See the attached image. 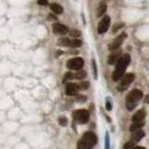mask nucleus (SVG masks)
I'll list each match as a JSON object with an SVG mask.
<instances>
[{"label":"nucleus","mask_w":149,"mask_h":149,"mask_svg":"<svg viewBox=\"0 0 149 149\" xmlns=\"http://www.w3.org/2000/svg\"><path fill=\"white\" fill-rule=\"evenodd\" d=\"M84 65V61L82 58L80 57H77V58H73L71 60H69L67 63H66V66L68 69H71V70H81V68L83 67Z\"/></svg>","instance_id":"obj_6"},{"label":"nucleus","mask_w":149,"mask_h":149,"mask_svg":"<svg viewBox=\"0 0 149 149\" xmlns=\"http://www.w3.org/2000/svg\"><path fill=\"white\" fill-rule=\"evenodd\" d=\"M106 109L108 111H110L112 109V104H111L110 102H108V100L106 101Z\"/></svg>","instance_id":"obj_28"},{"label":"nucleus","mask_w":149,"mask_h":149,"mask_svg":"<svg viewBox=\"0 0 149 149\" xmlns=\"http://www.w3.org/2000/svg\"><path fill=\"white\" fill-rule=\"evenodd\" d=\"M78 91H79L78 84H76V83H67L66 87H65V93H66L68 96L77 95Z\"/></svg>","instance_id":"obj_10"},{"label":"nucleus","mask_w":149,"mask_h":149,"mask_svg":"<svg viewBox=\"0 0 149 149\" xmlns=\"http://www.w3.org/2000/svg\"><path fill=\"white\" fill-rule=\"evenodd\" d=\"M123 26H124L123 23H119V24H118V25H115L114 28H113V33H116V31H118V30L119 29V28L123 27Z\"/></svg>","instance_id":"obj_26"},{"label":"nucleus","mask_w":149,"mask_h":149,"mask_svg":"<svg viewBox=\"0 0 149 149\" xmlns=\"http://www.w3.org/2000/svg\"><path fill=\"white\" fill-rule=\"evenodd\" d=\"M69 42L70 39L67 38V37H61L58 40V45L62 47H69Z\"/></svg>","instance_id":"obj_18"},{"label":"nucleus","mask_w":149,"mask_h":149,"mask_svg":"<svg viewBox=\"0 0 149 149\" xmlns=\"http://www.w3.org/2000/svg\"><path fill=\"white\" fill-rule=\"evenodd\" d=\"M143 126H144L143 121H142V122H134L130 126V130L132 132H135V130H141Z\"/></svg>","instance_id":"obj_16"},{"label":"nucleus","mask_w":149,"mask_h":149,"mask_svg":"<svg viewBox=\"0 0 149 149\" xmlns=\"http://www.w3.org/2000/svg\"><path fill=\"white\" fill-rule=\"evenodd\" d=\"M50 9L56 14H61V13H63V7L61 6V5L57 4V3H51L50 4Z\"/></svg>","instance_id":"obj_15"},{"label":"nucleus","mask_w":149,"mask_h":149,"mask_svg":"<svg viewBox=\"0 0 149 149\" xmlns=\"http://www.w3.org/2000/svg\"><path fill=\"white\" fill-rule=\"evenodd\" d=\"M134 74L132 73H129V74H126L124 77H122V79H121L120 83L118 84V90L119 91H123L125 90H127L129 88V86L132 84V82L134 80Z\"/></svg>","instance_id":"obj_5"},{"label":"nucleus","mask_w":149,"mask_h":149,"mask_svg":"<svg viewBox=\"0 0 149 149\" xmlns=\"http://www.w3.org/2000/svg\"><path fill=\"white\" fill-rule=\"evenodd\" d=\"M87 97L84 96V95H77V102H84L86 101Z\"/></svg>","instance_id":"obj_25"},{"label":"nucleus","mask_w":149,"mask_h":149,"mask_svg":"<svg viewBox=\"0 0 149 149\" xmlns=\"http://www.w3.org/2000/svg\"><path fill=\"white\" fill-rule=\"evenodd\" d=\"M107 9V5L104 2H101L97 8V17H102Z\"/></svg>","instance_id":"obj_14"},{"label":"nucleus","mask_w":149,"mask_h":149,"mask_svg":"<svg viewBox=\"0 0 149 149\" xmlns=\"http://www.w3.org/2000/svg\"><path fill=\"white\" fill-rule=\"evenodd\" d=\"M126 37H127V35H126V33H121V34L118 37H116V38L114 39V41L109 45V47H108L109 49L111 51L118 50L119 49V47L122 45V43L124 42Z\"/></svg>","instance_id":"obj_8"},{"label":"nucleus","mask_w":149,"mask_h":149,"mask_svg":"<svg viewBox=\"0 0 149 149\" xmlns=\"http://www.w3.org/2000/svg\"><path fill=\"white\" fill-rule=\"evenodd\" d=\"M86 77H87V73H86V71H84V70H78V71L76 73V74H74V77L77 79H83Z\"/></svg>","instance_id":"obj_19"},{"label":"nucleus","mask_w":149,"mask_h":149,"mask_svg":"<svg viewBox=\"0 0 149 149\" xmlns=\"http://www.w3.org/2000/svg\"><path fill=\"white\" fill-rule=\"evenodd\" d=\"M82 45V41L79 39H70L69 47L70 48H79Z\"/></svg>","instance_id":"obj_17"},{"label":"nucleus","mask_w":149,"mask_h":149,"mask_svg":"<svg viewBox=\"0 0 149 149\" xmlns=\"http://www.w3.org/2000/svg\"><path fill=\"white\" fill-rule=\"evenodd\" d=\"M88 86H90V83L87 81H84V82H81L80 84H78L79 90H87Z\"/></svg>","instance_id":"obj_23"},{"label":"nucleus","mask_w":149,"mask_h":149,"mask_svg":"<svg viewBox=\"0 0 149 149\" xmlns=\"http://www.w3.org/2000/svg\"><path fill=\"white\" fill-rule=\"evenodd\" d=\"M37 3L41 5V6H46V5H48V1H47V0H38Z\"/></svg>","instance_id":"obj_27"},{"label":"nucleus","mask_w":149,"mask_h":149,"mask_svg":"<svg viewBox=\"0 0 149 149\" xmlns=\"http://www.w3.org/2000/svg\"><path fill=\"white\" fill-rule=\"evenodd\" d=\"M144 102H146V104H149V94L146 97V100H144Z\"/></svg>","instance_id":"obj_29"},{"label":"nucleus","mask_w":149,"mask_h":149,"mask_svg":"<svg viewBox=\"0 0 149 149\" xmlns=\"http://www.w3.org/2000/svg\"><path fill=\"white\" fill-rule=\"evenodd\" d=\"M73 118L79 124H86L90 119V113L86 109H78L73 113Z\"/></svg>","instance_id":"obj_4"},{"label":"nucleus","mask_w":149,"mask_h":149,"mask_svg":"<svg viewBox=\"0 0 149 149\" xmlns=\"http://www.w3.org/2000/svg\"><path fill=\"white\" fill-rule=\"evenodd\" d=\"M132 149H146V148L143 147V146H134V147L132 148Z\"/></svg>","instance_id":"obj_30"},{"label":"nucleus","mask_w":149,"mask_h":149,"mask_svg":"<svg viewBox=\"0 0 149 149\" xmlns=\"http://www.w3.org/2000/svg\"><path fill=\"white\" fill-rule=\"evenodd\" d=\"M130 63V56L129 54H125L119 59V61L116 64L115 71L113 74H112V79L114 81H118L120 78H122Z\"/></svg>","instance_id":"obj_1"},{"label":"nucleus","mask_w":149,"mask_h":149,"mask_svg":"<svg viewBox=\"0 0 149 149\" xmlns=\"http://www.w3.org/2000/svg\"><path fill=\"white\" fill-rule=\"evenodd\" d=\"M143 136H144V132L143 130H135V132H132V135H130V141L136 143L139 141H141V140L143 138Z\"/></svg>","instance_id":"obj_13"},{"label":"nucleus","mask_w":149,"mask_h":149,"mask_svg":"<svg viewBox=\"0 0 149 149\" xmlns=\"http://www.w3.org/2000/svg\"><path fill=\"white\" fill-rule=\"evenodd\" d=\"M110 22H111V19L109 16L105 15L102 17V19L99 22V24H98V33H99L100 35L106 33L110 26Z\"/></svg>","instance_id":"obj_7"},{"label":"nucleus","mask_w":149,"mask_h":149,"mask_svg":"<svg viewBox=\"0 0 149 149\" xmlns=\"http://www.w3.org/2000/svg\"><path fill=\"white\" fill-rule=\"evenodd\" d=\"M58 122L62 127H65V126L68 124V119H67V118H65L64 116H61L58 118Z\"/></svg>","instance_id":"obj_20"},{"label":"nucleus","mask_w":149,"mask_h":149,"mask_svg":"<svg viewBox=\"0 0 149 149\" xmlns=\"http://www.w3.org/2000/svg\"><path fill=\"white\" fill-rule=\"evenodd\" d=\"M74 77V74H72L71 72H68L64 74V78H63V82H66L68 80H72V79Z\"/></svg>","instance_id":"obj_22"},{"label":"nucleus","mask_w":149,"mask_h":149,"mask_svg":"<svg viewBox=\"0 0 149 149\" xmlns=\"http://www.w3.org/2000/svg\"><path fill=\"white\" fill-rule=\"evenodd\" d=\"M97 143V136L94 132H87L77 143V149H92Z\"/></svg>","instance_id":"obj_2"},{"label":"nucleus","mask_w":149,"mask_h":149,"mask_svg":"<svg viewBox=\"0 0 149 149\" xmlns=\"http://www.w3.org/2000/svg\"><path fill=\"white\" fill-rule=\"evenodd\" d=\"M135 144H136L135 143H133L132 141H129V142H127L124 144V148L125 149H132V148H133L135 146Z\"/></svg>","instance_id":"obj_24"},{"label":"nucleus","mask_w":149,"mask_h":149,"mask_svg":"<svg viewBox=\"0 0 149 149\" xmlns=\"http://www.w3.org/2000/svg\"><path fill=\"white\" fill-rule=\"evenodd\" d=\"M146 112L144 109H141V110H139L137 111L136 113H135L132 116V123L134 122H142V121H143L144 118H146Z\"/></svg>","instance_id":"obj_11"},{"label":"nucleus","mask_w":149,"mask_h":149,"mask_svg":"<svg viewBox=\"0 0 149 149\" xmlns=\"http://www.w3.org/2000/svg\"><path fill=\"white\" fill-rule=\"evenodd\" d=\"M52 31L56 35L63 36V35H66L68 33V28H67V26L62 24V23L56 22L52 24Z\"/></svg>","instance_id":"obj_9"},{"label":"nucleus","mask_w":149,"mask_h":149,"mask_svg":"<svg viewBox=\"0 0 149 149\" xmlns=\"http://www.w3.org/2000/svg\"><path fill=\"white\" fill-rule=\"evenodd\" d=\"M69 35H70V36H72V37H79L81 36V33L79 32L78 30H77V29H72L71 31L69 32Z\"/></svg>","instance_id":"obj_21"},{"label":"nucleus","mask_w":149,"mask_h":149,"mask_svg":"<svg viewBox=\"0 0 149 149\" xmlns=\"http://www.w3.org/2000/svg\"><path fill=\"white\" fill-rule=\"evenodd\" d=\"M121 53H122V51L121 50H115V52H113L112 54H110V56L108 57V63L109 64H115L116 63L119 61V59L122 57L121 56Z\"/></svg>","instance_id":"obj_12"},{"label":"nucleus","mask_w":149,"mask_h":149,"mask_svg":"<svg viewBox=\"0 0 149 149\" xmlns=\"http://www.w3.org/2000/svg\"><path fill=\"white\" fill-rule=\"evenodd\" d=\"M143 98V91L140 90H132L126 97V106L129 111L133 110L137 105V102Z\"/></svg>","instance_id":"obj_3"}]
</instances>
